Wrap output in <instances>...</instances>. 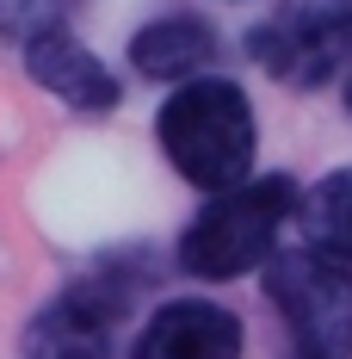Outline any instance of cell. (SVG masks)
<instances>
[{
    "label": "cell",
    "instance_id": "7",
    "mask_svg": "<svg viewBox=\"0 0 352 359\" xmlns=\"http://www.w3.org/2000/svg\"><path fill=\"white\" fill-rule=\"evenodd\" d=\"M124 359H247V323L223 297H161L130 334Z\"/></svg>",
    "mask_w": 352,
    "mask_h": 359
},
{
    "label": "cell",
    "instance_id": "8",
    "mask_svg": "<svg viewBox=\"0 0 352 359\" xmlns=\"http://www.w3.org/2000/svg\"><path fill=\"white\" fill-rule=\"evenodd\" d=\"M223 56V37L204 13H155L142 19L130 43H124V62L142 81H161V87H179L192 74H211V62Z\"/></svg>",
    "mask_w": 352,
    "mask_h": 359
},
{
    "label": "cell",
    "instance_id": "10",
    "mask_svg": "<svg viewBox=\"0 0 352 359\" xmlns=\"http://www.w3.org/2000/svg\"><path fill=\"white\" fill-rule=\"evenodd\" d=\"M87 0H0V37L6 43H31L37 32H56V25H74Z\"/></svg>",
    "mask_w": 352,
    "mask_h": 359
},
{
    "label": "cell",
    "instance_id": "5",
    "mask_svg": "<svg viewBox=\"0 0 352 359\" xmlns=\"http://www.w3.org/2000/svg\"><path fill=\"white\" fill-rule=\"evenodd\" d=\"M247 62L297 93H316L352 69V0H279V13L253 19L241 37Z\"/></svg>",
    "mask_w": 352,
    "mask_h": 359
},
{
    "label": "cell",
    "instance_id": "9",
    "mask_svg": "<svg viewBox=\"0 0 352 359\" xmlns=\"http://www.w3.org/2000/svg\"><path fill=\"white\" fill-rule=\"evenodd\" d=\"M297 229H303V242H316L321 254L352 266V168H334L303 192Z\"/></svg>",
    "mask_w": 352,
    "mask_h": 359
},
{
    "label": "cell",
    "instance_id": "6",
    "mask_svg": "<svg viewBox=\"0 0 352 359\" xmlns=\"http://www.w3.org/2000/svg\"><path fill=\"white\" fill-rule=\"evenodd\" d=\"M19 69L37 93L62 100L74 118H111L124 106V74L93 43H80L74 25H56V32H37L31 43H19Z\"/></svg>",
    "mask_w": 352,
    "mask_h": 359
},
{
    "label": "cell",
    "instance_id": "11",
    "mask_svg": "<svg viewBox=\"0 0 352 359\" xmlns=\"http://www.w3.org/2000/svg\"><path fill=\"white\" fill-rule=\"evenodd\" d=\"M340 93H346V111H352V69H346V81H340Z\"/></svg>",
    "mask_w": 352,
    "mask_h": 359
},
{
    "label": "cell",
    "instance_id": "3",
    "mask_svg": "<svg viewBox=\"0 0 352 359\" xmlns=\"http://www.w3.org/2000/svg\"><path fill=\"white\" fill-rule=\"evenodd\" d=\"M155 285L148 254H106L87 273H74L62 291H50L37 304L13 359H124L118 328L142 304V291Z\"/></svg>",
    "mask_w": 352,
    "mask_h": 359
},
{
    "label": "cell",
    "instance_id": "1",
    "mask_svg": "<svg viewBox=\"0 0 352 359\" xmlns=\"http://www.w3.org/2000/svg\"><path fill=\"white\" fill-rule=\"evenodd\" d=\"M155 143L161 161L185 180L192 192H235L253 180L260 161V111L235 74H192L167 87V100L155 111Z\"/></svg>",
    "mask_w": 352,
    "mask_h": 359
},
{
    "label": "cell",
    "instance_id": "2",
    "mask_svg": "<svg viewBox=\"0 0 352 359\" xmlns=\"http://www.w3.org/2000/svg\"><path fill=\"white\" fill-rule=\"evenodd\" d=\"M297 211H303V186L290 174H253L235 192H211L174 236V266L204 285L266 273L284 236L297 229Z\"/></svg>",
    "mask_w": 352,
    "mask_h": 359
},
{
    "label": "cell",
    "instance_id": "4",
    "mask_svg": "<svg viewBox=\"0 0 352 359\" xmlns=\"http://www.w3.org/2000/svg\"><path fill=\"white\" fill-rule=\"evenodd\" d=\"M266 304L279 310V359H352V266L321 254L316 242H290L272 254Z\"/></svg>",
    "mask_w": 352,
    "mask_h": 359
}]
</instances>
